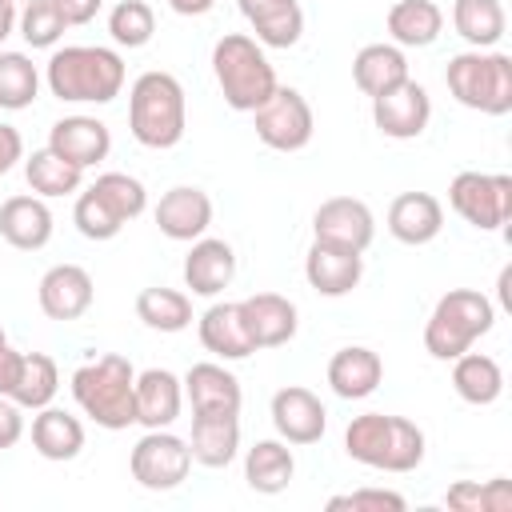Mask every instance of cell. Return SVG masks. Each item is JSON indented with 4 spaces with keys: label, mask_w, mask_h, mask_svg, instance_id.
<instances>
[{
    "label": "cell",
    "mask_w": 512,
    "mask_h": 512,
    "mask_svg": "<svg viewBox=\"0 0 512 512\" xmlns=\"http://www.w3.org/2000/svg\"><path fill=\"white\" fill-rule=\"evenodd\" d=\"M72 396L100 428L136 424V372L116 352H108L92 364H80L72 372Z\"/></svg>",
    "instance_id": "1"
},
{
    "label": "cell",
    "mask_w": 512,
    "mask_h": 512,
    "mask_svg": "<svg viewBox=\"0 0 512 512\" xmlns=\"http://www.w3.org/2000/svg\"><path fill=\"white\" fill-rule=\"evenodd\" d=\"M344 448L352 460L384 472H412L424 460V432L404 416L364 412L348 424Z\"/></svg>",
    "instance_id": "2"
},
{
    "label": "cell",
    "mask_w": 512,
    "mask_h": 512,
    "mask_svg": "<svg viewBox=\"0 0 512 512\" xmlns=\"http://www.w3.org/2000/svg\"><path fill=\"white\" fill-rule=\"evenodd\" d=\"M128 124L144 148H172L184 136V88L168 72H144L128 96Z\"/></svg>",
    "instance_id": "3"
},
{
    "label": "cell",
    "mask_w": 512,
    "mask_h": 512,
    "mask_svg": "<svg viewBox=\"0 0 512 512\" xmlns=\"http://www.w3.org/2000/svg\"><path fill=\"white\" fill-rule=\"evenodd\" d=\"M212 68L220 80V92L232 108L240 112H256L272 92H276V72L264 60V52L256 48V40L228 32L216 40L212 48Z\"/></svg>",
    "instance_id": "4"
},
{
    "label": "cell",
    "mask_w": 512,
    "mask_h": 512,
    "mask_svg": "<svg viewBox=\"0 0 512 512\" xmlns=\"http://www.w3.org/2000/svg\"><path fill=\"white\" fill-rule=\"evenodd\" d=\"M124 84V60L112 48H64L48 60V88L60 100H112Z\"/></svg>",
    "instance_id": "5"
},
{
    "label": "cell",
    "mask_w": 512,
    "mask_h": 512,
    "mask_svg": "<svg viewBox=\"0 0 512 512\" xmlns=\"http://www.w3.org/2000/svg\"><path fill=\"white\" fill-rule=\"evenodd\" d=\"M492 320H496V312H492V300L484 292L452 288L432 308V320L424 328V348L436 360H456L460 352H468V344L476 336H484L492 328Z\"/></svg>",
    "instance_id": "6"
},
{
    "label": "cell",
    "mask_w": 512,
    "mask_h": 512,
    "mask_svg": "<svg viewBox=\"0 0 512 512\" xmlns=\"http://www.w3.org/2000/svg\"><path fill=\"white\" fill-rule=\"evenodd\" d=\"M444 80L452 96L468 108H480L492 116H504L512 108V56L504 52H492V56L460 52L448 60Z\"/></svg>",
    "instance_id": "7"
},
{
    "label": "cell",
    "mask_w": 512,
    "mask_h": 512,
    "mask_svg": "<svg viewBox=\"0 0 512 512\" xmlns=\"http://www.w3.org/2000/svg\"><path fill=\"white\" fill-rule=\"evenodd\" d=\"M448 200L472 228H500L512 216V176L460 172L448 188Z\"/></svg>",
    "instance_id": "8"
},
{
    "label": "cell",
    "mask_w": 512,
    "mask_h": 512,
    "mask_svg": "<svg viewBox=\"0 0 512 512\" xmlns=\"http://www.w3.org/2000/svg\"><path fill=\"white\" fill-rule=\"evenodd\" d=\"M256 136L268 148L280 152H296L312 140V108L296 88H280L256 108Z\"/></svg>",
    "instance_id": "9"
},
{
    "label": "cell",
    "mask_w": 512,
    "mask_h": 512,
    "mask_svg": "<svg viewBox=\"0 0 512 512\" xmlns=\"http://www.w3.org/2000/svg\"><path fill=\"white\" fill-rule=\"evenodd\" d=\"M192 468V452L180 436L172 432H160V428H148V436L132 448V476L152 488V492H164V488H176Z\"/></svg>",
    "instance_id": "10"
},
{
    "label": "cell",
    "mask_w": 512,
    "mask_h": 512,
    "mask_svg": "<svg viewBox=\"0 0 512 512\" xmlns=\"http://www.w3.org/2000/svg\"><path fill=\"white\" fill-rule=\"evenodd\" d=\"M428 116H432V104H428V92L416 80H400L396 88L372 96V120L384 136H396V140L420 136Z\"/></svg>",
    "instance_id": "11"
},
{
    "label": "cell",
    "mask_w": 512,
    "mask_h": 512,
    "mask_svg": "<svg viewBox=\"0 0 512 512\" xmlns=\"http://www.w3.org/2000/svg\"><path fill=\"white\" fill-rule=\"evenodd\" d=\"M312 228H316V240H328V244H340V248L364 252L372 244V212L356 196L324 200L316 208V216H312Z\"/></svg>",
    "instance_id": "12"
},
{
    "label": "cell",
    "mask_w": 512,
    "mask_h": 512,
    "mask_svg": "<svg viewBox=\"0 0 512 512\" xmlns=\"http://www.w3.org/2000/svg\"><path fill=\"white\" fill-rule=\"evenodd\" d=\"M240 320L252 340V348H276L296 336V304L280 292H256L240 300Z\"/></svg>",
    "instance_id": "13"
},
{
    "label": "cell",
    "mask_w": 512,
    "mask_h": 512,
    "mask_svg": "<svg viewBox=\"0 0 512 512\" xmlns=\"http://www.w3.org/2000/svg\"><path fill=\"white\" fill-rule=\"evenodd\" d=\"M360 272H364V260L356 248H340V244H328V240H316L304 256V276L316 292L324 296H344L360 284Z\"/></svg>",
    "instance_id": "14"
},
{
    "label": "cell",
    "mask_w": 512,
    "mask_h": 512,
    "mask_svg": "<svg viewBox=\"0 0 512 512\" xmlns=\"http://www.w3.org/2000/svg\"><path fill=\"white\" fill-rule=\"evenodd\" d=\"M272 424L288 444H316L324 436L328 416H324V404L308 388L292 384L272 396Z\"/></svg>",
    "instance_id": "15"
},
{
    "label": "cell",
    "mask_w": 512,
    "mask_h": 512,
    "mask_svg": "<svg viewBox=\"0 0 512 512\" xmlns=\"http://www.w3.org/2000/svg\"><path fill=\"white\" fill-rule=\"evenodd\" d=\"M92 304V276L80 264H56L40 276V308L52 320H76Z\"/></svg>",
    "instance_id": "16"
},
{
    "label": "cell",
    "mask_w": 512,
    "mask_h": 512,
    "mask_svg": "<svg viewBox=\"0 0 512 512\" xmlns=\"http://www.w3.org/2000/svg\"><path fill=\"white\" fill-rule=\"evenodd\" d=\"M48 148L60 152L64 160H72L76 168H88V164L108 156L112 136H108V124H100L96 116H64L52 124Z\"/></svg>",
    "instance_id": "17"
},
{
    "label": "cell",
    "mask_w": 512,
    "mask_h": 512,
    "mask_svg": "<svg viewBox=\"0 0 512 512\" xmlns=\"http://www.w3.org/2000/svg\"><path fill=\"white\" fill-rule=\"evenodd\" d=\"M208 220H212V200H208V192L188 188V184L164 192L160 204H156V224H160V232L172 236V240H192V236H200V232L208 228Z\"/></svg>",
    "instance_id": "18"
},
{
    "label": "cell",
    "mask_w": 512,
    "mask_h": 512,
    "mask_svg": "<svg viewBox=\"0 0 512 512\" xmlns=\"http://www.w3.org/2000/svg\"><path fill=\"white\" fill-rule=\"evenodd\" d=\"M240 412H192V460L204 468H224L240 444Z\"/></svg>",
    "instance_id": "19"
},
{
    "label": "cell",
    "mask_w": 512,
    "mask_h": 512,
    "mask_svg": "<svg viewBox=\"0 0 512 512\" xmlns=\"http://www.w3.org/2000/svg\"><path fill=\"white\" fill-rule=\"evenodd\" d=\"M444 224V208L432 192H400L388 204V228L404 244H428Z\"/></svg>",
    "instance_id": "20"
},
{
    "label": "cell",
    "mask_w": 512,
    "mask_h": 512,
    "mask_svg": "<svg viewBox=\"0 0 512 512\" xmlns=\"http://www.w3.org/2000/svg\"><path fill=\"white\" fill-rule=\"evenodd\" d=\"M0 236L12 248H44L52 236V212L36 196H8L0 204Z\"/></svg>",
    "instance_id": "21"
},
{
    "label": "cell",
    "mask_w": 512,
    "mask_h": 512,
    "mask_svg": "<svg viewBox=\"0 0 512 512\" xmlns=\"http://www.w3.org/2000/svg\"><path fill=\"white\" fill-rule=\"evenodd\" d=\"M232 272H236L232 248L224 240H212V236L196 240L192 252H188V260H184V284L192 292H200V296H216L220 288H228Z\"/></svg>",
    "instance_id": "22"
},
{
    "label": "cell",
    "mask_w": 512,
    "mask_h": 512,
    "mask_svg": "<svg viewBox=\"0 0 512 512\" xmlns=\"http://www.w3.org/2000/svg\"><path fill=\"white\" fill-rule=\"evenodd\" d=\"M380 376H384L380 356H376L372 348H360V344L340 348V352L328 360V384H332V392L344 396V400L368 396V392L380 384Z\"/></svg>",
    "instance_id": "23"
},
{
    "label": "cell",
    "mask_w": 512,
    "mask_h": 512,
    "mask_svg": "<svg viewBox=\"0 0 512 512\" xmlns=\"http://www.w3.org/2000/svg\"><path fill=\"white\" fill-rule=\"evenodd\" d=\"M180 416V380L168 368H148L136 376V424L164 428Z\"/></svg>",
    "instance_id": "24"
},
{
    "label": "cell",
    "mask_w": 512,
    "mask_h": 512,
    "mask_svg": "<svg viewBox=\"0 0 512 512\" xmlns=\"http://www.w3.org/2000/svg\"><path fill=\"white\" fill-rule=\"evenodd\" d=\"M240 12L252 20L256 36L272 48H292L304 32V12L296 0H240Z\"/></svg>",
    "instance_id": "25"
},
{
    "label": "cell",
    "mask_w": 512,
    "mask_h": 512,
    "mask_svg": "<svg viewBox=\"0 0 512 512\" xmlns=\"http://www.w3.org/2000/svg\"><path fill=\"white\" fill-rule=\"evenodd\" d=\"M184 384L192 412H240V380L220 364H192Z\"/></svg>",
    "instance_id": "26"
},
{
    "label": "cell",
    "mask_w": 512,
    "mask_h": 512,
    "mask_svg": "<svg viewBox=\"0 0 512 512\" xmlns=\"http://www.w3.org/2000/svg\"><path fill=\"white\" fill-rule=\"evenodd\" d=\"M352 80H356L360 92L380 96V92L396 88L400 80H408V60H404V52L392 48V44H368V48H360L356 60H352Z\"/></svg>",
    "instance_id": "27"
},
{
    "label": "cell",
    "mask_w": 512,
    "mask_h": 512,
    "mask_svg": "<svg viewBox=\"0 0 512 512\" xmlns=\"http://www.w3.org/2000/svg\"><path fill=\"white\" fill-rule=\"evenodd\" d=\"M200 344L224 360H240L252 348L248 332H244V320H240V304H212L204 316H200Z\"/></svg>",
    "instance_id": "28"
},
{
    "label": "cell",
    "mask_w": 512,
    "mask_h": 512,
    "mask_svg": "<svg viewBox=\"0 0 512 512\" xmlns=\"http://www.w3.org/2000/svg\"><path fill=\"white\" fill-rule=\"evenodd\" d=\"M32 444L44 460H72L84 448V428L64 408H44L32 420Z\"/></svg>",
    "instance_id": "29"
},
{
    "label": "cell",
    "mask_w": 512,
    "mask_h": 512,
    "mask_svg": "<svg viewBox=\"0 0 512 512\" xmlns=\"http://www.w3.org/2000/svg\"><path fill=\"white\" fill-rule=\"evenodd\" d=\"M292 472H296L292 452H288L280 440H256V444L248 448L244 476H248V484H252L256 492H264V496L284 492L288 480H292Z\"/></svg>",
    "instance_id": "30"
},
{
    "label": "cell",
    "mask_w": 512,
    "mask_h": 512,
    "mask_svg": "<svg viewBox=\"0 0 512 512\" xmlns=\"http://www.w3.org/2000/svg\"><path fill=\"white\" fill-rule=\"evenodd\" d=\"M444 12L432 0H396L388 8V32L396 44H432L440 36Z\"/></svg>",
    "instance_id": "31"
},
{
    "label": "cell",
    "mask_w": 512,
    "mask_h": 512,
    "mask_svg": "<svg viewBox=\"0 0 512 512\" xmlns=\"http://www.w3.org/2000/svg\"><path fill=\"white\" fill-rule=\"evenodd\" d=\"M452 384L456 392L468 400V404H492L504 388V376H500V364L492 356H480V352H460L456 356V368H452Z\"/></svg>",
    "instance_id": "32"
},
{
    "label": "cell",
    "mask_w": 512,
    "mask_h": 512,
    "mask_svg": "<svg viewBox=\"0 0 512 512\" xmlns=\"http://www.w3.org/2000/svg\"><path fill=\"white\" fill-rule=\"evenodd\" d=\"M56 360L44 356V352H24L20 356V372H16V384H12V400L20 408H44L52 396H56Z\"/></svg>",
    "instance_id": "33"
},
{
    "label": "cell",
    "mask_w": 512,
    "mask_h": 512,
    "mask_svg": "<svg viewBox=\"0 0 512 512\" xmlns=\"http://www.w3.org/2000/svg\"><path fill=\"white\" fill-rule=\"evenodd\" d=\"M452 24L468 44L484 48L504 36V8H500V0H456Z\"/></svg>",
    "instance_id": "34"
},
{
    "label": "cell",
    "mask_w": 512,
    "mask_h": 512,
    "mask_svg": "<svg viewBox=\"0 0 512 512\" xmlns=\"http://www.w3.org/2000/svg\"><path fill=\"white\" fill-rule=\"evenodd\" d=\"M136 316L148 324V328H160V332H180L188 328L192 320V304L184 292L176 288H144L136 296Z\"/></svg>",
    "instance_id": "35"
},
{
    "label": "cell",
    "mask_w": 512,
    "mask_h": 512,
    "mask_svg": "<svg viewBox=\"0 0 512 512\" xmlns=\"http://www.w3.org/2000/svg\"><path fill=\"white\" fill-rule=\"evenodd\" d=\"M444 504L452 512H512V480L508 476H496L488 484L460 480V484L448 488Z\"/></svg>",
    "instance_id": "36"
},
{
    "label": "cell",
    "mask_w": 512,
    "mask_h": 512,
    "mask_svg": "<svg viewBox=\"0 0 512 512\" xmlns=\"http://www.w3.org/2000/svg\"><path fill=\"white\" fill-rule=\"evenodd\" d=\"M24 172H28V184L40 196H64V192H72L80 184V168L72 160H64L60 152H52V148L32 152V160H28Z\"/></svg>",
    "instance_id": "37"
},
{
    "label": "cell",
    "mask_w": 512,
    "mask_h": 512,
    "mask_svg": "<svg viewBox=\"0 0 512 512\" xmlns=\"http://www.w3.org/2000/svg\"><path fill=\"white\" fill-rule=\"evenodd\" d=\"M36 68L24 52H0V108H28L36 100Z\"/></svg>",
    "instance_id": "38"
},
{
    "label": "cell",
    "mask_w": 512,
    "mask_h": 512,
    "mask_svg": "<svg viewBox=\"0 0 512 512\" xmlns=\"http://www.w3.org/2000/svg\"><path fill=\"white\" fill-rule=\"evenodd\" d=\"M92 192L112 208V216H116L120 224L144 212V184H140L136 176H128V172H104V176L92 184Z\"/></svg>",
    "instance_id": "39"
},
{
    "label": "cell",
    "mask_w": 512,
    "mask_h": 512,
    "mask_svg": "<svg viewBox=\"0 0 512 512\" xmlns=\"http://www.w3.org/2000/svg\"><path fill=\"white\" fill-rule=\"evenodd\" d=\"M108 32H112L116 44L140 48V44L152 40V32H156V16H152V8H148L144 0H120V4L112 8V16H108Z\"/></svg>",
    "instance_id": "40"
},
{
    "label": "cell",
    "mask_w": 512,
    "mask_h": 512,
    "mask_svg": "<svg viewBox=\"0 0 512 512\" xmlns=\"http://www.w3.org/2000/svg\"><path fill=\"white\" fill-rule=\"evenodd\" d=\"M20 32H24V40H28L32 48L56 44L60 32H64V16H60L56 0H28V8H24V16H20Z\"/></svg>",
    "instance_id": "41"
},
{
    "label": "cell",
    "mask_w": 512,
    "mask_h": 512,
    "mask_svg": "<svg viewBox=\"0 0 512 512\" xmlns=\"http://www.w3.org/2000/svg\"><path fill=\"white\" fill-rule=\"evenodd\" d=\"M72 216H76V228H80L88 240H112V236L120 232V220L112 216V208H108L92 188L76 200V212H72Z\"/></svg>",
    "instance_id": "42"
},
{
    "label": "cell",
    "mask_w": 512,
    "mask_h": 512,
    "mask_svg": "<svg viewBox=\"0 0 512 512\" xmlns=\"http://www.w3.org/2000/svg\"><path fill=\"white\" fill-rule=\"evenodd\" d=\"M324 508L328 512H404V496L388 488H356V492L332 496Z\"/></svg>",
    "instance_id": "43"
},
{
    "label": "cell",
    "mask_w": 512,
    "mask_h": 512,
    "mask_svg": "<svg viewBox=\"0 0 512 512\" xmlns=\"http://www.w3.org/2000/svg\"><path fill=\"white\" fill-rule=\"evenodd\" d=\"M24 432V420H20V404L16 400H4L0 396V448H12Z\"/></svg>",
    "instance_id": "44"
},
{
    "label": "cell",
    "mask_w": 512,
    "mask_h": 512,
    "mask_svg": "<svg viewBox=\"0 0 512 512\" xmlns=\"http://www.w3.org/2000/svg\"><path fill=\"white\" fill-rule=\"evenodd\" d=\"M64 24H88L100 12V0H56Z\"/></svg>",
    "instance_id": "45"
},
{
    "label": "cell",
    "mask_w": 512,
    "mask_h": 512,
    "mask_svg": "<svg viewBox=\"0 0 512 512\" xmlns=\"http://www.w3.org/2000/svg\"><path fill=\"white\" fill-rule=\"evenodd\" d=\"M20 148H24L20 132H16L12 124H0V176L20 160Z\"/></svg>",
    "instance_id": "46"
},
{
    "label": "cell",
    "mask_w": 512,
    "mask_h": 512,
    "mask_svg": "<svg viewBox=\"0 0 512 512\" xmlns=\"http://www.w3.org/2000/svg\"><path fill=\"white\" fill-rule=\"evenodd\" d=\"M20 356H24V352L8 348V340L0 344V396H8V392H12V384H16V372H20Z\"/></svg>",
    "instance_id": "47"
},
{
    "label": "cell",
    "mask_w": 512,
    "mask_h": 512,
    "mask_svg": "<svg viewBox=\"0 0 512 512\" xmlns=\"http://www.w3.org/2000/svg\"><path fill=\"white\" fill-rule=\"evenodd\" d=\"M168 4H172L180 16H200V12H208L216 0H168Z\"/></svg>",
    "instance_id": "48"
},
{
    "label": "cell",
    "mask_w": 512,
    "mask_h": 512,
    "mask_svg": "<svg viewBox=\"0 0 512 512\" xmlns=\"http://www.w3.org/2000/svg\"><path fill=\"white\" fill-rule=\"evenodd\" d=\"M12 24H16V0H0V40L12 32Z\"/></svg>",
    "instance_id": "49"
},
{
    "label": "cell",
    "mask_w": 512,
    "mask_h": 512,
    "mask_svg": "<svg viewBox=\"0 0 512 512\" xmlns=\"http://www.w3.org/2000/svg\"><path fill=\"white\" fill-rule=\"evenodd\" d=\"M496 292H500V304H504V308H512V268H504V272H500Z\"/></svg>",
    "instance_id": "50"
},
{
    "label": "cell",
    "mask_w": 512,
    "mask_h": 512,
    "mask_svg": "<svg viewBox=\"0 0 512 512\" xmlns=\"http://www.w3.org/2000/svg\"><path fill=\"white\" fill-rule=\"evenodd\" d=\"M0 344H4V328H0Z\"/></svg>",
    "instance_id": "51"
}]
</instances>
